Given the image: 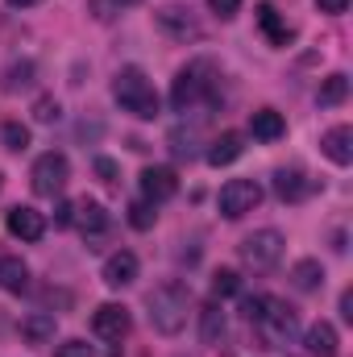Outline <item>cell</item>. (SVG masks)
I'll list each match as a JSON object with an SVG mask.
<instances>
[{
    "mask_svg": "<svg viewBox=\"0 0 353 357\" xmlns=\"http://www.w3.org/2000/svg\"><path fill=\"white\" fill-rule=\"evenodd\" d=\"M117 4H121V8H125V4H137V0H117Z\"/></svg>",
    "mask_w": 353,
    "mask_h": 357,
    "instance_id": "38",
    "label": "cell"
},
{
    "mask_svg": "<svg viewBox=\"0 0 353 357\" xmlns=\"http://www.w3.org/2000/svg\"><path fill=\"white\" fill-rule=\"evenodd\" d=\"M13 8H33V4H42V0H8Z\"/></svg>",
    "mask_w": 353,
    "mask_h": 357,
    "instance_id": "37",
    "label": "cell"
},
{
    "mask_svg": "<svg viewBox=\"0 0 353 357\" xmlns=\"http://www.w3.org/2000/svg\"><path fill=\"white\" fill-rule=\"evenodd\" d=\"M316 8H320V13H329V17H341V13L350 8V0H316Z\"/></svg>",
    "mask_w": 353,
    "mask_h": 357,
    "instance_id": "34",
    "label": "cell"
},
{
    "mask_svg": "<svg viewBox=\"0 0 353 357\" xmlns=\"http://www.w3.org/2000/svg\"><path fill=\"white\" fill-rule=\"evenodd\" d=\"M320 150H324V158H329V162L350 167V162H353V129H350V125H333V129L320 137Z\"/></svg>",
    "mask_w": 353,
    "mask_h": 357,
    "instance_id": "14",
    "label": "cell"
},
{
    "mask_svg": "<svg viewBox=\"0 0 353 357\" xmlns=\"http://www.w3.org/2000/svg\"><path fill=\"white\" fill-rule=\"evenodd\" d=\"M212 88H216V63H212V59H195V63H187L175 75L171 104H175L179 112H187V108H195L200 100H208Z\"/></svg>",
    "mask_w": 353,
    "mask_h": 357,
    "instance_id": "3",
    "label": "cell"
},
{
    "mask_svg": "<svg viewBox=\"0 0 353 357\" xmlns=\"http://www.w3.org/2000/svg\"><path fill=\"white\" fill-rule=\"evenodd\" d=\"M254 17H258L262 33L274 42V46H287V42H291V29H287V21L278 17V8H274V4H258V8H254Z\"/></svg>",
    "mask_w": 353,
    "mask_h": 357,
    "instance_id": "19",
    "label": "cell"
},
{
    "mask_svg": "<svg viewBox=\"0 0 353 357\" xmlns=\"http://www.w3.org/2000/svg\"><path fill=\"white\" fill-rule=\"evenodd\" d=\"M274 195L287 199V204L303 199V195H308V178H303V171H295V167H291V171H287V167L274 171Z\"/></svg>",
    "mask_w": 353,
    "mask_h": 357,
    "instance_id": "20",
    "label": "cell"
},
{
    "mask_svg": "<svg viewBox=\"0 0 353 357\" xmlns=\"http://www.w3.org/2000/svg\"><path fill=\"white\" fill-rule=\"evenodd\" d=\"M250 133H254L258 142H278V137L287 133V121H283L274 108H258V112L250 116Z\"/></svg>",
    "mask_w": 353,
    "mask_h": 357,
    "instance_id": "18",
    "label": "cell"
},
{
    "mask_svg": "<svg viewBox=\"0 0 353 357\" xmlns=\"http://www.w3.org/2000/svg\"><path fill=\"white\" fill-rule=\"evenodd\" d=\"M303 345H308V354L312 357H337V328L329 324V320H316L308 333H303Z\"/></svg>",
    "mask_w": 353,
    "mask_h": 357,
    "instance_id": "17",
    "label": "cell"
},
{
    "mask_svg": "<svg viewBox=\"0 0 353 357\" xmlns=\"http://www.w3.org/2000/svg\"><path fill=\"white\" fill-rule=\"evenodd\" d=\"M54 333H59L54 312H29L21 320V341H29V345H46V341H54Z\"/></svg>",
    "mask_w": 353,
    "mask_h": 357,
    "instance_id": "15",
    "label": "cell"
},
{
    "mask_svg": "<svg viewBox=\"0 0 353 357\" xmlns=\"http://www.w3.org/2000/svg\"><path fill=\"white\" fill-rule=\"evenodd\" d=\"M96 175L104 178L108 187H117V183H121V167H117L112 158H96Z\"/></svg>",
    "mask_w": 353,
    "mask_h": 357,
    "instance_id": "30",
    "label": "cell"
},
{
    "mask_svg": "<svg viewBox=\"0 0 353 357\" xmlns=\"http://www.w3.org/2000/svg\"><path fill=\"white\" fill-rule=\"evenodd\" d=\"M154 25H158L167 38H175V42H200V38H204V25H200L187 8H179V4L154 8Z\"/></svg>",
    "mask_w": 353,
    "mask_h": 357,
    "instance_id": "8",
    "label": "cell"
},
{
    "mask_svg": "<svg viewBox=\"0 0 353 357\" xmlns=\"http://www.w3.org/2000/svg\"><path fill=\"white\" fill-rule=\"evenodd\" d=\"M345 96H350V75H341V71H337V75H329V79L320 84V91H316V100H320L324 108H337Z\"/></svg>",
    "mask_w": 353,
    "mask_h": 357,
    "instance_id": "23",
    "label": "cell"
},
{
    "mask_svg": "<svg viewBox=\"0 0 353 357\" xmlns=\"http://www.w3.org/2000/svg\"><path fill=\"white\" fill-rule=\"evenodd\" d=\"M4 229H8L17 241H42V233H46V216H42L38 208L17 204V208L4 216Z\"/></svg>",
    "mask_w": 353,
    "mask_h": 357,
    "instance_id": "11",
    "label": "cell"
},
{
    "mask_svg": "<svg viewBox=\"0 0 353 357\" xmlns=\"http://www.w3.org/2000/svg\"><path fill=\"white\" fill-rule=\"evenodd\" d=\"M71 208H75V204H59V208H54V225H59V229L71 225Z\"/></svg>",
    "mask_w": 353,
    "mask_h": 357,
    "instance_id": "35",
    "label": "cell"
},
{
    "mask_svg": "<svg viewBox=\"0 0 353 357\" xmlns=\"http://www.w3.org/2000/svg\"><path fill=\"white\" fill-rule=\"evenodd\" d=\"M154 220H158L154 204H146V199L129 204V225H133V229H154Z\"/></svg>",
    "mask_w": 353,
    "mask_h": 357,
    "instance_id": "27",
    "label": "cell"
},
{
    "mask_svg": "<svg viewBox=\"0 0 353 357\" xmlns=\"http://www.w3.org/2000/svg\"><path fill=\"white\" fill-rule=\"evenodd\" d=\"M100 278H104V287H112V291L129 287V282L137 278V254H129V250H117V254L104 262Z\"/></svg>",
    "mask_w": 353,
    "mask_h": 357,
    "instance_id": "12",
    "label": "cell"
},
{
    "mask_svg": "<svg viewBox=\"0 0 353 357\" xmlns=\"http://www.w3.org/2000/svg\"><path fill=\"white\" fill-rule=\"evenodd\" d=\"M67 178H71V162H67V154L50 150V154H42V158L33 162V171H29V187H33V195L54 199V195H63Z\"/></svg>",
    "mask_w": 353,
    "mask_h": 357,
    "instance_id": "6",
    "label": "cell"
},
{
    "mask_svg": "<svg viewBox=\"0 0 353 357\" xmlns=\"http://www.w3.org/2000/svg\"><path fill=\"white\" fill-rule=\"evenodd\" d=\"M59 116H63V108H59L54 96H42V100L33 104V121H38V125H54Z\"/></svg>",
    "mask_w": 353,
    "mask_h": 357,
    "instance_id": "28",
    "label": "cell"
},
{
    "mask_svg": "<svg viewBox=\"0 0 353 357\" xmlns=\"http://www.w3.org/2000/svg\"><path fill=\"white\" fill-rule=\"evenodd\" d=\"M71 225L91 241V237H100V233L108 229V212H104V204H96V199H80V204L71 208Z\"/></svg>",
    "mask_w": 353,
    "mask_h": 357,
    "instance_id": "13",
    "label": "cell"
},
{
    "mask_svg": "<svg viewBox=\"0 0 353 357\" xmlns=\"http://www.w3.org/2000/svg\"><path fill=\"white\" fill-rule=\"evenodd\" d=\"M254 328L262 333L266 349H278V345H287V341L295 337L299 316H295V307H291V303H283V299H262V312H258Z\"/></svg>",
    "mask_w": 353,
    "mask_h": 357,
    "instance_id": "4",
    "label": "cell"
},
{
    "mask_svg": "<svg viewBox=\"0 0 353 357\" xmlns=\"http://www.w3.org/2000/svg\"><path fill=\"white\" fill-rule=\"evenodd\" d=\"M291 282H295V291H320L324 287V266L316 258H303V262L291 266Z\"/></svg>",
    "mask_w": 353,
    "mask_h": 357,
    "instance_id": "22",
    "label": "cell"
},
{
    "mask_svg": "<svg viewBox=\"0 0 353 357\" xmlns=\"http://www.w3.org/2000/svg\"><path fill=\"white\" fill-rule=\"evenodd\" d=\"M0 137H4L8 150H25V146H29V129L17 125V121H4V125H0Z\"/></svg>",
    "mask_w": 353,
    "mask_h": 357,
    "instance_id": "26",
    "label": "cell"
},
{
    "mask_svg": "<svg viewBox=\"0 0 353 357\" xmlns=\"http://www.w3.org/2000/svg\"><path fill=\"white\" fill-rule=\"evenodd\" d=\"M237 291H241L237 270H216V274H212V295H216V299H229V295H237Z\"/></svg>",
    "mask_w": 353,
    "mask_h": 357,
    "instance_id": "25",
    "label": "cell"
},
{
    "mask_svg": "<svg viewBox=\"0 0 353 357\" xmlns=\"http://www.w3.org/2000/svg\"><path fill=\"white\" fill-rule=\"evenodd\" d=\"M179 191V178L171 167H146L142 171V195H146V204H167V199H175Z\"/></svg>",
    "mask_w": 353,
    "mask_h": 357,
    "instance_id": "10",
    "label": "cell"
},
{
    "mask_svg": "<svg viewBox=\"0 0 353 357\" xmlns=\"http://www.w3.org/2000/svg\"><path fill=\"white\" fill-rule=\"evenodd\" d=\"M91 333H96L100 341L121 345V341L129 337V312H125L121 303H104V307H96V316H91Z\"/></svg>",
    "mask_w": 353,
    "mask_h": 357,
    "instance_id": "9",
    "label": "cell"
},
{
    "mask_svg": "<svg viewBox=\"0 0 353 357\" xmlns=\"http://www.w3.org/2000/svg\"><path fill=\"white\" fill-rule=\"evenodd\" d=\"M341 316H345V320H353V291H345V295H341Z\"/></svg>",
    "mask_w": 353,
    "mask_h": 357,
    "instance_id": "36",
    "label": "cell"
},
{
    "mask_svg": "<svg viewBox=\"0 0 353 357\" xmlns=\"http://www.w3.org/2000/svg\"><path fill=\"white\" fill-rule=\"evenodd\" d=\"M29 79H33V63H13V67H8V79H4V91L25 88Z\"/></svg>",
    "mask_w": 353,
    "mask_h": 357,
    "instance_id": "29",
    "label": "cell"
},
{
    "mask_svg": "<svg viewBox=\"0 0 353 357\" xmlns=\"http://www.w3.org/2000/svg\"><path fill=\"white\" fill-rule=\"evenodd\" d=\"M91 13H96V21H112L121 13V4L117 0H91Z\"/></svg>",
    "mask_w": 353,
    "mask_h": 357,
    "instance_id": "32",
    "label": "cell"
},
{
    "mask_svg": "<svg viewBox=\"0 0 353 357\" xmlns=\"http://www.w3.org/2000/svg\"><path fill=\"white\" fill-rule=\"evenodd\" d=\"M283 233L278 229H258V233H250L246 241H241V262L254 270V274H266V270H274L283 262Z\"/></svg>",
    "mask_w": 353,
    "mask_h": 357,
    "instance_id": "5",
    "label": "cell"
},
{
    "mask_svg": "<svg viewBox=\"0 0 353 357\" xmlns=\"http://www.w3.org/2000/svg\"><path fill=\"white\" fill-rule=\"evenodd\" d=\"M200 333H204L208 345H216V341L225 337V312H220L216 303H208V307L200 312Z\"/></svg>",
    "mask_w": 353,
    "mask_h": 357,
    "instance_id": "24",
    "label": "cell"
},
{
    "mask_svg": "<svg viewBox=\"0 0 353 357\" xmlns=\"http://www.w3.org/2000/svg\"><path fill=\"white\" fill-rule=\"evenodd\" d=\"M54 357H91V345L88 341H63V345L54 349Z\"/></svg>",
    "mask_w": 353,
    "mask_h": 357,
    "instance_id": "31",
    "label": "cell"
},
{
    "mask_svg": "<svg viewBox=\"0 0 353 357\" xmlns=\"http://www.w3.org/2000/svg\"><path fill=\"white\" fill-rule=\"evenodd\" d=\"M146 312H150L154 333L175 337V333H183V324H187V312H191V291H187L183 282H163V287H154V291L146 295Z\"/></svg>",
    "mask_w": 353,
    "mask_h": 357,
    "instance_id": "1",
    "label": "cell"
},
{
    "mask_svg": "<svg viewBox=\"0 0 353 357\" xmlns=\"http://www.w3.org/2000/svg\"><path fill=\"white\" fill-rule=\"evenodd\" d=\"M208 8H212L216 17H225V21H229V17H237V13H241V0H208Z\"/></svg>",
    "mask_w": 353,
    "mask_h": 357,
    "instance_id": "33",
    "label": "cell"
},
{
    "mask_svg": "<svg viewBox=\"0 0 353 357\" xmlns=\"http://www.w3.org/2000/svg\"><path fill=\"white\" fill-rule=\"evenodd\" d=\"M241 154H246V137L229 129V133H220V137L208 146V167H229V162H237Z\"/></svg>",
    "mask_w": 353,
    "mask_h": 357,
    "instance_id": "16",
    "label": "cell"
},
{
    "mask_svg": "<svg viewBox=\"0 0 353 357\" xmlns=\"http://www.w3.org/2000/svg\"><path fill=\"white\" fill-rule=\"evenodd\" d=\"M258 204H262V187H258L254 178H229V183L220 187V195H216V208H220L225 220H241V216L254 212Z\"/></svg>",
    "mask_w": 353,
    "mask_h": 357,
    "instance_id": "7",
    "label": "cell"
},
{
    "mask_svg": "<svg viewBox=\"0 0 353 357\" xmlns=\"http://www.w3.org/2000/svg\"><path fill=\"white\" fill-rule=\"evenodd\" d=\"M112 100L121 104V112L137 116V121H154L158 116V91L146 79L142 67H121L112 79Z\"/></svg>",
    "mask_w": 353,
    "mask_h": 357,
    "instance_id": "2",
    "label": "cell"
},
{
    "mask_svg": "<svg viewBox=\"0 0 353 357\" xmlns=\"http://www.w3.org/2000/svg\"><path fill=\"white\" fill-rule=\"evenodd\" d=\"M25 287H29V266L21 258H0V291L21 295Z\"/></svg>",
    "mask_w": 353,
    "mask_h": 357,
    "instance_id": "21",
    "label": "cell"
}]
</instances>
